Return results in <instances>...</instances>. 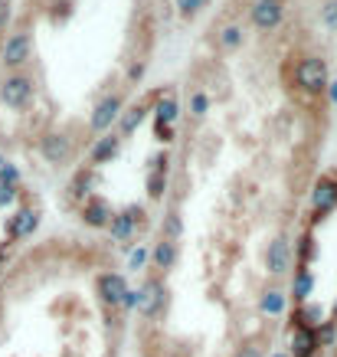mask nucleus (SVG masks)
<instances>
[{"mask_svg": "<svg viewBox=\"0 0 337 357\" xmlns=\"http://www.w3.org/2000/svg\"><path fill=\"white\" fill-rule=\"evenodd\" d=\"M321 17H324V26H327V30H337V0H327L324 10H321Z\"/></svg>", "mask_w": 337, "mask_h": 357, "instance_id": "obj_28", "label": "nucleus"}, {"mask_svg": "<svg viewBox=\"0 0 337 357\" xmlns=\"http://www.w3.org/2000/svg\"><path fill=\"white\" fill-rule=\"evenodd\" d=\"M92 187H95V174H92V171H79L76 184L69 187V190H72V197H86Z\"/></svg>", "mask_w": 337, "mask_h": 357, "instance_id": "obj_24", "label": "nucleus"}, {"mask_svg": "<svg viewBox=\"0 0 337 357\" xmlns=\"http://www.w3.org/2000/svg\"><path fill=\"white\" fill-rule=\"evenodd\" d=\"M190 112H194L196 119H203L210 112V96H203V92H196L194 98H190Z\"/></svg>", "mask_w": 337, "mask_h": 357, "instance_id": "obj_26", "label": "nucleus"}, {"mask_svg": "<svg viewBox=\"0 0 337 357\" xmlns=\"http://www.w3.org/2000/svg\"><path fill=\"white\" fill-rule=\"evenodd\" d=\"M331 321H337V302H334V308H331Z\"/></svg>", "mask_w": 337, "mask_h": 357, "instance_id": "obj_38", "label": "nucleus"}, {"mask_svg": "<svg viewBox=\"0 0 337 357\" xmlns=\"http://www.w3.org/2000/svg\"><path fill=\"white\" fill-rule=\"evenodd\" d=\"M144 262H148V249H134V252H131V269H141Z\"/></svg>", "mask_w": 337, "mask_h": 357, "instance_id": "obj_31", "label": "nucleus"}, {"mask_svg": "<svg viewBox=\"0 0 337 357\" xmlns=\"http://www.w3.org/2000/svg\"><path fill=\"white\" fill-rule=\"evenodd\" d=\"M118 148H121V138L118 135H102L92 148V164H109L111 158H118Z\"/></svg>", "mask_w": 337, "mask_h": 357, "instance_id": "obj_14", "label": "nucleus"}, {"mask_svg": "<svg viewBox=\"0 0 337 357\" xmlns=\"http://www.w3.org/2000/svg\"><path fill=\"white\" fill-rule=\"evenodd\" d=\"M334 206H337V181L334 177H321L315 184V190H311V210H315L318 223H321Z\"/></svg>", "mask_w": 337, "mask_h": 357, "instance_id": "obj_7", "label": "nucleus"}, {"mask_svg": "<svg viewBox=\"0 0 337 357\" xmlns=\"http://www.w3.org/2000/svg\"><path fill=\"white\" fill-rule=\"evenodd\" d=\"M321 347H318L315 328H295L292 335V357H315Z\"/></svg>", "mask_w": 337, "mask_h": 357, "instance_id": "obj_13", "label": "nucleus"}, {"mask_svg": "<svg viewBox=\"0 0 337 357\" xmlns=\"http://www.w3.org/2000/svg\"><path fill=\"white\" fill-rule=\"evenodd\" d=\"M7 23H10V3H7V0H0V33L7 30Z\"/></svg>", "mask_w": 337, "mask_h": 357, "instance_id": "obj_32", "label": "nucleus"}, {"mask_svg": "<svg viewBox=\"0 0 337 357\" xmlns=\"http://www.w3.org/2000/svg\"><path fill=\"white\" fill-rule=\"evenodd\" d=\"M167 357H184V354H167Z\"/></svg>", "mask_w": 337, "mask_h": 357, "instance_id": "obj_39", "label": "nucleus"}, {"mask_svg": "<svg viewBox=\"0 0 337 357\" xmlns=\"http://www.w3.org/2000/svg\"><path fill=\"white\" fill-rule=\"evenodd\" d=\"M298 243H301V246H298V259H301V266L308 269V262L315 259V236H311V233H305Z\"/></svg>", "mask_w": 337, "mask_h": 357, "instance_id": "obj_25", "label": "nucleus"}, {"mask_svg": "<svg viewBox=\"0 0 337 357\" xmlns=\"http://www.w3.org/2000/svg\"><path fill=\"white\" fill-rule=\"evenodd\" d=\"M285 295H282V289H265L262 292V298H259V308H262V314H272V318H279V314L285 312Z\"/></svg>", "mask_w": 337, "mask_h": 357, "instance_id": "obj_19", "label": "nucleus"}, {"mask_svg": "<svg viewBox=\"0 0 337 357\" xmlns=\"http://www.w3.org/2000/svg\"><path fill=\"white\" fill-rule=\"evenodd\" d=\"M177 252H180V249H177V239H161V243L154 246V252H151L154 266H157L161 272L174 269V266H177Z\"/></svg>", "mask_w": 337, "mask_h": 357, "instance_id": "obj_15", "label": "nucleus"}, {"mask_svg": "<svg viewBox=\"0 0 337 357\" xmlns=\"http://www.w3.org/2000/svg\"><path fill=\"white\" fill-rule=\"evenodd\" d=\"M36 223H40V213H36V210H20V213L10 220V236L13 239L30 236L33 229H36Z\"/></svg>", "mask_w": 337, "mask_h": 357, "instance_id": "obj_17", "label": "nucleus"}, {"mask_svg": "<svg viewBox=\"0 0 337 357\" xmlns=\"http://www.w3.org/2000/svg\"><path fill=\"white\" fill-rule=\"evenodd\" d=\"M154 131H157V138H161V141H174V131L164 128V125H154Z\"/></svg>", "mask_w": 337, "mask_h": 357, "instance_id": "obj_35", "label": "nucleus"}, {"mask_svg": "<svg viewBox=\"0 0 337 357\" xmlns=\"http://www.w3.org/2000/svg\"><path fill=\"white\" fill-rule=\"evenodd\" d=\"M0 102L13 112L26 109V105L33 102V82L26 76H10L3 86H0Z\"/></svg>", "mask_w": 337, "mask_h": 357, "instance_id": "obj_4", "label": "nucleus"}, {"mask_svg": "<svg viewBox=\"0 0 337 357\" xmlns=\"http://www.w3.org/2000/svg\"><path fill=\"white\" fill-rule=\"evenodd\" d=\"M219 40H223V46H226V50H236V46L242 43V30H240V26H226Z\"/></svg>", "mask_w": 337, "mask_h": 357, "instance_id": "obj_27", "label": "nucleus"}, {"mask_svg": "<svg viewBox=\"0 0 337 357\" xmlns=\"http://www.w3.org/2000/svg\"><path fill=\"white\" fill-rule=\"evenodd\" d=\"M177 115H180V105H177V98L164 96L157 98V105H154V125H164V128H171L177 121Z\"/></svg>", "mask_w": 337, "mask_h": 357, "instance_id": "obj_16", "label": "nucleus"}, {"mask_svg": "<svg viewBox=\"0 0 337 357\" xmlns=\"http://www.w3.org/2000/svg\"><path fill=\"white\" fill-rule=\"evenodd\" d=\"M40 154H43L49 164H65L69 161V154H72V144H69V138L65 135H59V131H53V135H46L43 141H40Z\"/></svg>", "mask_w": 337, "mask_h": 357, "instance_id": "obj_11", "label": "nucleus"}, {"mask_svg": "<svg viewBox=\"0 0 337 357\" xmlns=\"http://www.w3.org/2000/svg\"><path fill=\"white\" fill-rule=\"evenodd\" d=\"M315 337H318V347H331L334 344V337H337V321L324 318V321L315 328Z\"/></svg>", "mask_w": 337, "mask_h": 357, "instance_id": "obj_21", "label": "nucleus"}, {"mask_svg": "<svg viewBox=\"0 0 337 357\" xmlns=\"http://www.w3.org/2000/svg\"><path fill=\"white\" fill-rule=\"evenodd\" d=\"M180 233H184V220H180L177 210H171L164 217V239H180Z\"/></svg>", "mask_w": 337, "mask_h": 357, "instance_id": "obj_22", "label": "nucleus"}, {"mask_svg": "<svg viewBox=\"0 0 337 357\" xmlns=\"http://www.w3.org/2000/svg\"><path fill=\"white\" fill-rule=\"evenodd\" d=\"M164 308H167V289H164L161 279H148L141 285V292H138V312L154 321V318H161Z\"/></svg>", "mask_w": 337, "mask_h": 357, "instance_id": "obj_2", "label": "nucleus"}, {"mask_svg": "<svg viewBox=\"0 0 337 357\" xmlns=\"http://www.w3.org/2000/svg\"><path fill=\"white\" fill-rule=\"evenodd\" d=\"M144 220V210L141 206H128V210H121V213H115L109 223L111 229V239L118 243V246H128L131 239H134V233H138V223Z\"/></svg>", "mask_w": 337, "mask_h": 357, "instance_id": "obj_3", "label": "nucleus"}, {"mask_svg": "<svg viewBox=\"0 0 337 357\" xmlns=\"http://www.w3.org/2000/svg\"><path fill=\"white\" fill-rule=\"evenodd\" d=\"M272 357H288V354H272Z\"/></svg>", "mask_w": 337, "mask_h": 357, "instance_id": "obj_40", "label": "nucleus"}, {"mask_svg": "<svg viewBox=\"0 0 337 357\" xmlns=\"http://www.w3.org/2000/svg\"><path fill=\"white\" fill-rule=\"evenodd\" d=\"M121 105H125V102H121L118 92H111V96L102 98L95 109H92V121H88L92 131H109L111 125L121 119Z\"/></svg>", "mask_w": 337, "mask_h": 357, "instance_id": "obj_8", "label": "nucleus"}, {"mask_svg": "<svg viewBox=\"0 0 337 357\" xmlns=\"http://www.w3.org/2000/svg\"><path fill=\"white\" fill-rule=\"evenodd\" d=\"M327 96H331V102H334V105H337V79H334V86L327 82Z\"/></svg>", "mask_w": 337, "mask_h": 357, "instance_id": "obj_36", "label": "nucleus"}, {"mask_svg": "<svg viewBox=\"0 0 337 357\" xmlns=\"http://www.w3.org/2000/svg\"><path fill=\"white\" fill-rule=\"evenodd\" d=\"M203 3L207 0H177V10H180V17H194V13H200Z\"/></svg>", "mask_w": 337, "mask_h": 357, "instance_id": "obj_29", "label": "nucleus"}, {"mask_svg": "<svg viewBox=\"0 0 337 357\" xmlns=\"http://www.w3.org/2000/svg\"><path fill=\"white\" fill-rule=\"evenodd\" d=\"M265 269L269 275H285V272L292 269V243L285 236H275L265 249Z\"/></svg>", "mask_w": 337, "mask_h": 357, "instance_id": "obj_9", "label": "nucleus"}, {"mask_svg": "<svg viewBox=\"0 0 337 357\" xmlns=\"http://www.w3.org/2000/svg\"><path fill=\"white\" fill-rule=\"evenodd\" d=\"M111 206L105 204V200H98V197H92L86 204V210H82V220H86V227H92V229H102V227H109L111 223Z\"/></svg>", "mask_w": 337, "mask_h": 357, "instance_id": "obj_12", "label": "nucleus"}, {"mask_svg": "<svg viewBox=\"0 0 337 357\" xmlns=\"http://www.w3.org/2000/svg\"><path fill=\"white\" fill-rule=\"evenodd\" d=\"M311 292H315V275H311V269H298V275H295V282H292V298L298 305H305Z\"/></svg>", "mask_w": 337, "mask_h": 357, "instance_id": "obj_18", "label": "nucleus"}, {"mask_svg": "<svg viewBox=\"0 0 337 357\" xmlns=\"http://www.w3.org/2000/svg\"><path fill=\"white\" fill-rule=\"evenodd\" d=\"M30 50H33L30 33H13L10 40H7V46H3V66L20 69V66L30 59Z\"/></svg>", "mask_w": 337, "mask_h": 357, "instance_id": "obj_10", "label": "nucleus"}, {"mask_svg": "<svg viewBox=\"0 0 337 357\" xmlns=\"http://www.w3.org/2000/svg\"><path fill=\"white\" fill-rule=\"evenodd\" d=\"M164 190H167V174H148V197L151 200H161Z\"/></svg>", "mask_w": 337, "mask_h": 357, "instance_id": "obj_23", "label": "nucleus"}, {"mask_svg": "<svg viewBox=\"0 0 337 357\" xmlns=\"http://www.w3.org/2000/svg\"><path fill=\"white\" fill-rule=\"evenodd\" d=\"M249 20H252V26H259V30H275V26L285 20L282 0H256L249 10Z\"/></svg>", "mask_w": 337, "mask_h": 357, "instance_id": "obj_6", "label": "nucleus"}, {"mask_svg": "<svg viewBox=\"0 0 337 357\" xmlns=\"http://www.w3.org/2000/svg\"><path fill=\"white\" fill-rule=\"evenodd\" d=\"M167 161H171V158H167V151H157L151 158V171L154 174H167Z\"/></svg>", "mask_w": 337, "mask_h": 357, "instance_id": "obj_30", "label": "nucleus"}, {"mask_svg": "<svg viewBox=\"0 0 337 357\" xmlns=\"http://www.w3.org/2000/svg\"><path fill=\"white\" fill-rule=\"evenodd\" d=\"M95 292L109 308H121V305H125V295H128L131 289H128V282H125V275L105 272V275H98L95 279Z\"/></svg>", "mask_w": 337, "mask_h": 357, "instance_id": "obj_5", "label": "nucleus"}, {"mask_svg": "<svg viewBox=\"0 0 337 357\" xmlns=\"http://www.w3.org/2000/svg\"><path fill=\"white\" fill-rule=\"evenodd\" d=\"M240 357H262V354H259V347H246Z\"/></svg>", "mask_w": 337, "mask_h": 357, "instance_id": "obj_37", "label": "nucleus"}, {"mask_svg": "<svg viewBox=\"0 0 337 357\" xmlns=\"http://www.w3.org/2000/svg\"><path fill=\"white\" fill-rule=\"evenodd\" d=\"M13 197H17V190H13V187H7V184H0V206H7L13 200Z\"/></svg>", "mask_w": 337, "mask_h": 357, "instance_id": "obj_33", "label": "nucleus"}, {"mask_svg": "<svg viewBox=\"0 0 337 357\" xmlns=\"http://www.w3.org/2000/svg\"><path fill=\"white\" fill-rule=\"evenodd\" d=\"M295 86L308 92V96H318L327 89V63L321 56H305L301 63L295 66Z\"/></svg>", "mask_w": 337, "mask_h": 357, "instance_id": "obj_1", "label": "nucleus"}, {"mask_svg": "<svg viewBox=\"0 0 337 357\" xmlns=\"http://www.w3.org/2000/svg\"><path fill=\"white\" fill-rule=\"evenodd\" d=\"M141 76H144V66H141V63H134V66L128 69V79H131V82H138Z\"/></svg>", "mask_w": 337, "mask_h": 357, "instance_id": "obj_34", "label": "nucleus"}, {"mask_svg": "<svg viewBox=\"0 0 337 357\" xmlns=\"http://www.w3.org/2000/svg\"><path fill=\"white\" fill-rule=\"evenodd\" d=\"M144 115H148V109L144 105H131L125 115L118 119V128H121V135L128 138V135H134V131L141 128V121H144Z\"/></svg>", "mask_w": 337, "mask_h": 357, "instance_id": "obj_20", "label": "nucleus"}]
</instances>
